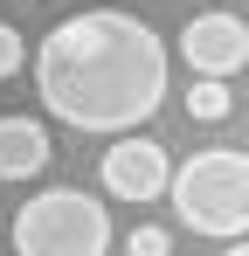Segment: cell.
Segmentation results:
<instances>
[{
    "mask_svg": "<svg viewBox=\"0 0 249 256\" xmlns=\"http://www.w3.org/2000/svg\"><path fill=\"white\" fill-rule=\"evenodd\" d=\"M7 242L21 256H111V214L83 187H48L14 214Z\"/></svg>",
    "mask_w": 249,
    "mask_h": 256,
    "instance_id": "3",
    "label": "cell"
},
{
    "mask_svg": "<svg viewBox=\"0 0 249 256\" xmlns=\"http://www.w3.org/2000/svg\"><path fill=\"white\" fill-rule=\"evenodd\" d=\"M21 62H28L21 28H7V21H0V84H7V76H21Z\"/></svg>",
    "mask_w": 249,
    "mask_h": 256,
    "instance_id": "9",
    "label": "cell"
},
{
    "mask_svg": "<svg viewBox=\"0 0 249 256\" xmlns=\"http://www.w3.org/2000/svg\"><path fill=\"white\" fill-rule=\"evenodd\" d=\"M35 97L76 132H138L166 104V42L124 7H83L42 35Z\"/></svg>",
    "mask_w": 249,
    "mask_h": 256,
    "instance_id": "1",
    "label": "cell"
},
{
    "mask_svg": "<svg viewBox=\"0 0 249 256\" xmlns=\"http://www.w3.org/2000/svg\"><path fill=\"white\" fill-rule=\"evenodd\" d=\"M187 111H194L201 125H222V118L236 111V97H228V76H194V90H187Z\"/></svg>",
    "mask_w": 249,
    "mask_h": 256,
    "instance_id": "7",
    "label": "cell"
},
{
    "mask_svg": "<svg viewBox=\"0 0 249 256\" xmlns=\"http://www.w3.org/2000/svg\"><path fill=\"white\" fill-rule=\"evenodd\" d=\"M97 173H104V194H118V201H152V194L173 187L166 146H160V138H132V132L111 138V152L97 160Z\"/></svg>",
    "mask_w": 249,
    "mask_h": 256,
    "instance_id": "4",
    "label": "cell"
},
{
    "mask_svg": "<svg viewBox=\"0 0 249 256\" xmlns=\"http://www.w3.org/2000/svg\"><path fill=\"white\" fill-rule=\"evenodd\" d=\"M166 201H173V214H180L194 236H214V242L249 236V152L208 146L194 160H180Z\"/></svg>",
    "mask_w": 249,
    "mask_h": 256,
    "instance_id": "2",
    "label": "cell"
},
{
    "mask_svg": "<svg viewBox=\"0 0 249 256\" xmlns=\"http://www.w3.org/2000/svg\"><path fill=\"white\" fill-rule=\"evenodd\" d=\"M222 256H249V236H236V242H228V250H222Z\"/></svg>",
    "mask_w": 249,
    "mask_h": 256,
    "instance_id": "10",
    "label": "cell"
},
{
    "mask_svg": "<svg viewBox=\"0 0 249 256\" xmlns=\"http://www.w3.org/2000/svg\"><path fill=\"white\" fill-rule=\"evenodd\" d=\"M124 256H173V236H166L160 222H138V228L124 236Z\"/></svg>",
    "mask_w": 249,
    "mask_h": 256,
    "instance_id": "8",
    "label": "cell"
},
{
    "mask_svg": "<svg viewBox=\"0 0 249 256\" xmlns=\"http://www.w3.org/2000/svg\"><path fill=\"white\" fill-rule=\"evenodd\" d=\"M48 160H56L48 125L28 111H7L0 118V180H35V173H48Z\"/></svg>",
    "mask_w": 249,
    "mask_h": 256,
    "instance_id": "6",
    "label": "cell"
},
{
    "mask_svg": "<svg viewBox=\"0 0 249 256\" xmlns=\"http://www.w3.org/2000/svg\"><path fill=\"white\" fill-rule=\"evenodd\" d=\"M180 56H187V70L194 76H236L249 70V21L242 14H194L187 28H180Z\"/></svg>",
    "mask_w": 249,
    "mask_h": 256,
    "instance_id": "5",
    "label": "cell"
}]
</instances>
